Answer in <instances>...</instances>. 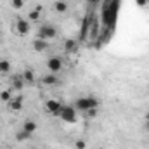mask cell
I'll list each match as a JSON object with an SVG mask.
<instances>
[{
  "label": "cell",
  "instance_id": "1",
  "mask_svg": "<svg viewBox=\"0 0 149 149\" xmlns=\"http://www.w3.org/2000/svg\"><path fill=\"white\" fill-rule=\"evenodd\" d=\"M74 108L80 109V111H88V109H94V108H99V101L92 95H87V97H78L74 101Z\"/></svg>",
  "mask_w": 149,
  "mask_h": 149
},
{
  "label": "cell",
  "instance_id": "2",
  "mask_svg": "<svg viewBox=\"0 0 149 149\" xmlns=\"http://www.w3.org/2000/svg\"><path fill=\"white\" fill-rule=\"evenodd\" d=\"M63 121H66V123H76V111H74L73 106H70V104H63V108H61V111L57 114Z\"/></svg>",
  "mask_w": 149,
  "mask_h": 149
},
{
  "label": "cell",
  "instance_id": "3",
  "mask_svg": "<svg viewBox=\"0 0 149 149\" xmlns=\"http://www.w3.org/2000/svg\"><path fill=\"white\" fill-rule=\"evenodd\" d=\"M38 38H42V40H52V38L57 37V30L52 26V24H43V26H40L38 28Z\"/></svg>",
  "mask_w": 149,
  "mask_h": 149
},
{
  "label": "cell",
  "instance_id": "4",
  "mask_svg": "<svg viewBox=\"0 0 149 149\" xmlns=\"http://www.w3.org/2000/svg\"><path fill=\"white\" fill-rule=\"evenodd\" d=\"M30 21H26V19H23V17H17L16 19V35H19V37H26L28 33H30Z\"/></svg>",
  "mask_w": 149,
  "mask_h": 149
},
{
  "label": "cell",
  "instance_id": "5",
  "mask_svg": "<svg viewBox=\"0 0 149 149\" xmlns=\"http://www.w3.org/2000/svg\"><path fill=\"white\" fill-rule=\"evenodd\" d=\"M47 70L50 71V73H59L61 70H63V59L61 57H57V56H52V57H49L47 59Z\"/></svg>",
  "mask_w": 149,
  "mask_h": 149
},
{
  "label": "cell",
  "instance_id": "6",
  "mask_svg": "<svg viewBox=\"0 0 149 149\" xmlns=\"http://www.w3.org/2000/svg\"><path fill=\"white\" fill-rule=\"evenodd\" d=\"M61 108H63V104H61V101H57V99H49L47 102H45V109L50 113V114H59L61 111Z\"/></svg>",
  "mask_w": 149,
  "mask_h": 149
},
{
  "label": "cell",
  "instance_id": "7",
  "mask_svg": "<svg viewBox=\"0 0 149 149\" xmlns=\"http://www.w3.org/2000/svg\"><path fill=\"white\" fill-rule=\"evenodd\" d=\"M31 45H33V50H35V52H43V50H47V47H49V42H47V40H42V38H35V40H33V43H31Z\"/></svg>",
  "mask_w": 149,
  "mask_h": 149
},
{
  "label": "cell",
  "instance_id": "8",
  "mask_svg": "<svg viewBox=\"0 0 149 149\" xmlns=\"http://www.w3.org/2000/svg\"><path fill=\"white\" fill-rule=\"evenodd\" d=\"M88 35L92 40H97L99 37V23H97V19L92 16V21H90V28H88Z\"/></svg>",
  "mask_w": 149,
  "mask_h": 149
},
{
  "label": "cell",
  "instance_id": "9",
  "mask_svg": "<svg viewBox=\"0 0 149 149\" xmlns=\"http://www.w3.org/2000/svg\"><path fill=\"white\" fill-rule=\"evenodd\" d=\"M23 95H17V97H12L10 99V102H9V108L12 109V111H21V108H23Z\"/></svg>",
  "mask_w": 149,
  "mask_h": 149
},
{
  "label": "cell",
  "instance_id": "10",
  "mask_svg": "<svg viewBox=\"0 0 149 149\" xmlns=\"http://www.w3.org/2000/svg\"><path fill=\"white\" fill-rule=\"evenodd\" d=\"M26 85V81L23 80V76L21 74H16L14 78H12V83H10V88H14V90H21L23 87Z\"/></svg>",
  "mask_w": 149,
  "mask_h": 149
},
{
  "label": "cell",
  "instance_id": "11",
  "mask_svg": "<svg viewBox=\"0 0 149 149\" xmlns=\"http://www.w3.org/2000/svg\"><path fill=\"white\" fill-rule=\"evenodd\" d=\"M23 130H24L26 134L33 135V134L37 132V121H33V120H26V121L23 123Z\"/></svg>",
  "mask_w": 149,
  "mask_h": 149
},
{
  "label": "cell",
  "instance_id": "12",
  "mask_svg": "<svg viewBox=\"0 0 149 149\" xmlns=\"http://www.w3.org/2000/svg\"><path fill=\"white\" fill-rule=\"evenodd\" d=\"M54 9H56V12H59V14H64V12L68 10V3H66L64 0H56V3H54Z\"/></svg>",
  "mask_w": 149,
  "mask_h": 149
},
{
  "label": "cell",
  "instance_id": "13",
  "mask_svg": "<svg viewBox=\"0 0 149 149\" xmlns=\"http://www.w3.org/2000/svg\"><path fill=\"white\" fill-rule=\"evenodd\" d=\"M76 49H78V43L74 42L73 38H68L64 42V50L66 52H76Z\"/></svg>",
  "mask_w": 149,
  "mask_h": 149
},
{
  "label": "cell",
  "instance_id": "14",
  "mask_svg": "<svg viewBox=\"0 0 149 149\" xmlns=\"http://www.w3.org/2000/svg\"><path fill=\"white\" fill-rule=\"evenodd\" d=\"M42 83H43V85H56V83H57V76L54 73L45 74V76L42 78Z\"/></svg>",
  "mask_w": 149,
  "mask_h": 149
},
{
  "label": "cell",
  "instance_id": "15",
  "mask_svg": "<svg viewBox=\"0 0 149 149\" xmlns=\"http://www.w3.org/2000/svg\"><path fill=\"white\" fill-rule=\"evenodd\" d=\"M21 76H23V80H24L26 83H33V81H35V73H33V70H24V71L21 73Z\"/></svg>",
  "mask_w": 149,
  "mask_h": 149
},
{
  "label": "cell",
  "instance_id": "16",
  "mask_svg": "<svg viewBox=\"0 0 149 149\" xmlns=\"http://www.w3.org/2000/svg\"><path fill=\"white\" fill-rule=\"evenodd\" d=\"M10 99H12V94H10V88H5V90H2L0 92V101L2 102H10Z\"/></svg>",
  "mask_w": 149,
  "mask_h": 149
},
{
  "label": "cell",
  "instance_id": "17",
  "mask_svg": "<svg viewBox=\"0 0 149 149\" xmlns=\"http://www.w3.org/2000/svg\"><path fill=\"white\" fill-rule=\"evenodd\" d=\"M10 71V61H7V59H0V73L7 74Z\"/></svg>",
  "mask_w": 149,
  "mask_h": 149
},
{
  "label": "cell",
  "instance_id": "18",
  "mask_svg": "<svg viewBox=\"0 0 149 149\" xmlns=\"http://www.w3.org/2000/svg\"><path fill=\"white\" fill-rule=\"evenodd\" d=\"M30 137H31V135H30V134H26V132H24L23 128H21V130H19L17 134H16V139H17V141H28Z\"/></svg>",
  "mask_w": 149,
  "mask_h": 149
},
{
  "label": "cell",
  "instance_id": "19",
  "mask_svg": "<svg viewBox=\"0 0 149 149\" xmlns=\"http://www.w3.org/2000/svg\"><path fill=\"white\" fill-rule=\"evenodd\" d=\"M10 5H12V9L19 10V9L24 7V0H10Z\"/></svg>",
  "mask_w": 149,
  "mask_h": 149
},
{
  "label": "cell",
  "instance_id": "20",
  "mask_svg": "<svg viewBox=\"0 0 149 149\" xmlns=\"http://www.w3.org/2000/svg\"><path fill=\"white\" fill-rule=\"evenodd\" d=\"M28 19H31V21H40V12H38V10H30Z\"/></svg>",
  "mask_w": 149,
  "mask_h": 149
},
{
  "label": "cell",
  "instance_id": "21",
  "mask_svg": "<svg viewBox=\"0 0 149 149\" xmlns=\"http://www.w3.org/2000/svg\"><path fill=\"white\" fill-rule=\"evenodd\" d=\"M74 148L76 149H87V142H85L83 139H78V141L74 142Z\"/></svg>",
  "mask_w": 149,
  "mask_h": 149
},
{
  "label": "cell",
  "instance_id": "22",
  "mask_svg": "<svg viewBox=\"0 0 149 149\" xmlns=\"http://www.w3.org/2000/svg\"><path fill=\"white\" fill-rule=\"evenodd\" d=\"M85 113H87V116H88V118H95V116H97V108L88 109V111H85Z\"/></svg>",
  "mask_w": 149,
  "mask_h": 149
},
{
  "label": "cell",
  "instance_id": "23",
  "mask_svg": "<svg viewBox=\"0 0 149 149\" xmlns=\"http://www.w3.org/2000/svg\"><path fill=\"white\" fill-rule=\"evenodd\" d=\"M135 2H137V5H141V7L148 5V0H135Z\"/></svg>",
  "mask_w": 149,
  "mask_h": 149
},
{
  "label": "cell",
  "instance_id": "24",
  "mask_svg": "<svg viewBox=\"0 0 149 149\" xmlns=\"http://www.w3.org/2000/svg\"><path fill=\"white\" fill-rule=\"evenodd\" d=\"M144 130H148L149 132V120H146V123H144Z\"/></svg>",
  "mask_w": 149,
  "mask_h": 149
},
{
  "label": "cell",
  "instance_id": "25",
  "mask_svg": "<svg viewBox=\"0 0 149 149\" xmlns=\"http://www.w3.org/2000/svg\"><path fill=\"white\" fill-rule=\"evenodd\" d=\"M87 2H88V3H97L99 0H87Z\"/></svg>",
  "mask_w": 149,
  "mask_h": 149
},
{
  "label": "cell",
  "instance_id": "26",
  "mask_svg": "<svg viewBox=\"0 0 149 149\" xmlns=\"http://www.w3.org/2000/svg\"><path fill=\"white\" fill-rule=\"evenodd\" d=\"M146 120H149V111H148V113H146Z\"/></svg>",
  "mask_w": 149,
  "mask_h": 149
},
{
  "label": "cell",
  "instance_id": "27",
  "mask_svg": "<svg viewBox=\"0 0 149 149\" xmlns=\"http://www.w3.org/2000/svg\"><path fill=\"white\" fill-rule=\"evenodd\" d=\"M99 149H104V148H99Z\"/></svg>",
  "mask_w": 149,
  "mask_h": 149
}]
</instances>
